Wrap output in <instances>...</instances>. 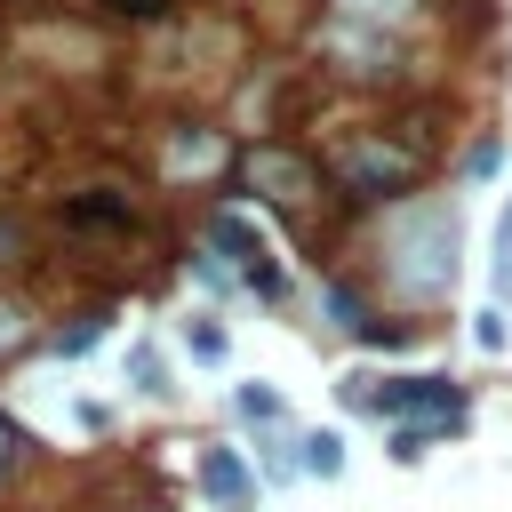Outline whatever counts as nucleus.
I'll return each instance as SVG.
<instances>
[{"mask_svg": "<svg viewBox=\"0 0 512 512\" xmlns=\"http://www.w3.org/2000/svg\"><path fill=\"white\" fill-rule=\"evenodd\" d=\"M232 408H240L248 424H288V400H280L272 384H240V392H232Z\"/></svg>", "mask_w": 512, "mask_h": 512, "instance_id": "ddd939ff", "label": "nucleus"}, {"mask_svg": "<svg viewBox=\"0 0 512 512\" xmlns=\"http://www.w3.org/2000/svg\"><path fill=\"white\" fill-rule=\"evenodd\" d=\"M496 296H512V208H504V224H496Z\"/></svg>", "mask_w": 512, "mask_h": 512, "instance_id": "aec40b11", "label": "nucleus"}, {"mask_svg": "<svg viewBox=\"0 0 512 512\" xmlns=\"http://www.w3.org/2000/svg\"><path fill=\"white\" fill-rule=\"evenodd\" d=\"M240 184H248V192H264L272 208H312V192H320V168H312L304 152H288V144H248V160H240Z\"/></svg>", "mask_w": 512, "mask_h": 512, "instance_id": "39448f33", "label": "nucleus"}, {"mask_svg": "<svg viewBox=\"0 0 512 512\" xmlns=\"http://www.w3.org/2000/svg\"><path fill=\"white\" fill-rule=\"evenodd\" d=\"M328 320H336V328H352V336H368V304H360V296H352L344 280L328 288Z\"/></svg>", "mask_w": 512, "mask_h": 512, "instance_id": "dca6fc26", "label": "nucleus"}, {"mask_svg": "<svg viewBox=\"0 0 512 512\" xmlns=\"http://www.w3.org/2000/svg\"><path fill=\"white\" fill-rule=\"evenodd\" d=\"M464 168H472V176H496V168H504V144H496V136H480V144L464 152Z\"/></svg>", "mask_w": 512, "mask_h": 512, "instance_id": "412c9836", "label": "nucleus"}, {"mask_svg": "<svg viewBox=\"0 0 512 512\" xmlns=\"http://www.w3.org/2000/svg\"><path fill=\"white\" fill-rule=\"evenodd\" d=\"M264 472H272V480H296V472H304V464H296V440H288V432H272V440H264Z\"/></svg>", "mask_w": 512, "mask_h": 512, "instance_id": "6ab92c4d", "label": "nucleus"}, {"mask_svg": "<svg viewBox=\"0 0 512 512\" xmlns=\"http://www.w3.org/2000/svg\"><path fill=\"white\" fill-rule=\"evenodd\" d=\"M16 448H24V432H16V424H8V416H0V472H8V464H16Z\"/></svg>", "mask_w": 512, "mask_h": 512, "instance_id": "5701e85b", "label": "nucleus"}, {"mask_svg": "<svg viewBox=\"0 0 512 512\" xmlns=\"http://www.w3.org/2000/svg\"><path fill=\"white\" fill-rule=\"evenodd\" d=\"M440 432H456V416H432V424H392V464H416Z\"/></svg>", "mask_w": 512, "mask_h": 512, "instance_id": "9d476101", "label": "nucleus"}, {"mask_svg": "<svg viewBox=\"0 0 512 512\" xmlns=\"http://www.w3.org/2000/svg\"><path fill=\"white\" fill-rule=\"evenodd\" d=\"M112 16H168V0H104Z\"/></svg>", "mask_w": 512, "mask_h": 512, "instance_id": "4be33fe9", "label": "nucleus"}, {"mask_svg": "<svg viewBox=\"0 0 512 512\" xmlns=\"http://www.w3.org/2000/svg\"><path fill=\"white\" fill-rule=\"evenodd\" d=\"M424 0H336V16L344 24H376V32H392V24H408Z\"/></svg>", "mask_w": 512, "mask_h": 512, "instance_id": "1a4fd4ad", "label": "nucleus"}, {"mask_svg": "<svg viewBox=\"0 0 512 512\" xmlns=\"http://www.w3.org/2000/svg\"><path fill=\"white\" fill-rule=\"evenodd\" d=\"M472 344H480V352H504V344H512V328H504V304H480V320H472Z\"/></svg>", "mask_w": 512, "mask_h": 512, "instance_id": "a211bd4d", "label": "nucleus"}, {"mask_svg": "<svg viewBox=\"0 0 512 512\" xmlns=\"http://www.w3.org/2000/svg\"><path fill=\"white\" fill-rule=\"evenodd\" d=\"M64 216H72V224H120V232H128V200H112V192H80Z\"/></svg>", "mask_w": 512, "mask_h": 512, "instance_id": "4468645a", "label": "nucleus"}, {"mask_svg": "<svg viewBox=\"0 0 512 512\" xmlns=\"http://www.w3.org/2000/svg\"><path fill=\"white\" fill-rule=\"evenodd\" d=\"M200 488H208V504H216V512H248V504H256V472H248V464H240V448H224V440H216V448H200Z\"/></svg>", "mask_w": 512, "mask_h": 512, "instance_id": "0eeeda50", "label": "nucleus"}, {"mask_svg": "<svg viewBox=\"0 0 512 512\" xmlns=\"http://www.w3.org/2000/svg\"><path fill=\"white\" fill-rule=\"evenodd\" d=\"M208 248H216L256 296H288V280H280V264H272V240H264L240 208H216V216H208Z\"/></svg>", "mask_w": 512, "mask_h": 512, "instance_id": "20e7f679", "label": "nucleus"}, {"mask_svg": "<svg viewBox=\"0 0 512 512\" xmlns=\"http://www.w3.org/2000/svg\"><path fill=\"white\" fill-rule=\"evenodd\" d=\"M336 392H344V408L416 416V424H432V416H464V384H456V376H392V384H376V376H344Z\"/></svg>", "mask_w": 512, "mask_h": 512, "instance_id": "7ed1b4c3", "label": "nucleus"}, {"mask_svg": "<svg viewBox=\"0 0 512 512\" xmlns=\"http://www.w3.org/2000/svg\"><path fill=\"white\" fill-rule=\"evenodd\" d=\"M128 384H136V392H152V400H160V392H168V360H160V352H152V344H136V352H128Z\"/></svg>", "mask_w": 512, "mask_h": 512, "instance_id": "2eb2a0df", "label": "nucleus"}, {"mask_svg": "<svg viewBox=\"0 0 512 512\" xmlns=\"http://www.w3.org/2000/svg\"><path fill=\"white\" fill-rule=\"evenodd\" d=\"M392 280L408 304H440L456 288V208L448 200H416V216L392 224Z\"/></svg>", "mask_w": 512, "mask_h": 512, "instance_id": "f03ea898", "label": "nucleus"}, {"mask_svg": "<svg viewBox=\"0 0 512 512\" xmlns=\"http://www.w3.org/2000/svg\"><path fill=\"white\" fill-rule=\"evenodd\" d=\"M328 56H336L352 80H392V64H400V56H392V40H384L376 24H344V16L328 24Z\"/></svg>", "mask_w": 512, "mask_h": 512, "instance_id": "423d86ee", "label": "nucleus"}, {"mask_svg": "<svg viewBox=\"0 0 512 512\" xmlns=\"http://www.w3.org/2000/svg\"><path fill=\"white\" fill-rule=\"evenodd\" d=\"M96 336H104V312H80L72 328H56V352H64V360H80V352H88Z\"/></svg>", "mask_w": 512, "mask_h": 512, "instance_id": "f3484780", "label": "nucleus"}, {"mask_svg": "<svg viewBox=\"0 0 512 512\" xmlns=\"http://www.w3.org/2000/svg\"><path fill=\"white\" fill-rule=\"evenodd\" d=\"M416 176H424V144H408V136L344 128L328 144V184L344 200H400V192H416Z\"/></svg>", "mask_w": 512, "mask_h": 512, "instance_id": "f257e3e1", "label": "nucleus"}, {"mask_svg": "<svg viewBox=\"0 0 512 512\" xmlns=\"http://www.w3.org/2000/svg\"><path fill=\"white\" fill-rule=\"evenodd\" d=\"M184 352H192L200 368H224V352H232V336H224L216 320H184Z\"/></svg>", "mask_w": 512, "mask_h": 512, "instance_id": "f8f14e48", "label": "nucleus"}, {"mask_svg": "<svg viewBox=\"0 0 512 512\" xmlns=\"http://www.w3.org/2000/svg\"><path fill=\"white\" fill-rule=\"evenodd\" d=\"M296 464L320 472V480H336V472H344V440H336V432H304V440H296Z\"/></svg>", "mask_w": 512, "mask_h": 512, "instance_id": "9b49d317", "label": "nucleus"}, {"mask_svg": "<svg viewBox=\"0 0 512 512\" xmlns=\"http://www.w3.org/2000/svg\"><path fill=\"white\" fill-rule=\"evenodd\" d=\"M216 160H224V144H216L208 128H184V136L168 144V168H176V176H200V168H216Z\"/></svg>", "mask_w": 512, "mask_h": 512, "instance_id": "6e6552de", "label": "nucleus"}]
</instances>
